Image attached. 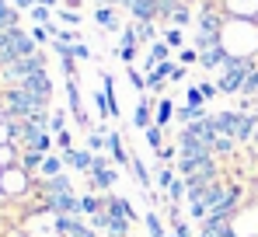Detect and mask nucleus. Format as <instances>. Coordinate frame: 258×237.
Segmentation results:
<instances>
[{
	"instance_id": "1",
	"label": "nucleus",
	"mask_w": 258,
	"mask_h": 237,
	"mask_svg": "<svg viewBox=\"0 0 258 237\" xmlns=\"http://www.w3.org/2000/svg\"><path fill=\"white\" fill-rule=\"evenodd\" d=\"M251 67H255V63H251V56H230V60L220 67V77H216L220 94H241L244 77H248V70H251Z\"/></svg>"
},
{
	"instance_id": "2",
	"label": "nucleus",
	"mask_w": 258,
	"mask_h": 237,
	"mask_svg": "<svg viewBox=\"0 0 258 237\" xmlns=\"http://www.w3.org/2000/svg\"><path fill=\"white\" fill-rule=\"evenodd\" d=\"M119 185V171L115 167H105V171H87V192H112Z\"/></svg>"
},
{
	"instance_id": "3",
	"label": "nucleus",
	"mask_w": 258,
	"mask_h": 237,
	"mask_svg": "<svg viewBox=\"0 0 258 237\" xmlns=\"http://www.w3.org/2000/svg\"><path fill=\"white\" fill-rule=\"evenodd\" d=\"M105 154L115 160V167H129V160H133V154L126 150V143H122V136H119L115 129L105 133Z\"/></svg>"
},
{
	"instance_id": "4",
	"label": "nucleus",
	"mask_w": 258,
	"mask_h": 237,
	"mask_svg": "<svg viewBox=\"0 0 258 237\" xmlns=\"http://www.w3.org/2000/svg\"><path fill=\"white\" fill-rule=\"evenodd\" d=\"M105 209H108V213H115V216H126L129 223H140V220H143V216L133 209V202H129L126 196H115V192H108V196H105Z\"/></svg>"
},
{
	"instance_id": "5",
	"label": "nucleus",
	"mask_w": 258,
	"mask_h": 237,
	"mask_svg": "<svg viewBox=\"0 0 258 237\" xmlns=\"http://www.w3.org/2000/svg\"><path fill=\"white\" fill-rule=\"evenodd\" d=\"M154 112H157V98H140L136 108H133V126H136L140 133L150 129V126H154Z\"/></svg>"
},
{
	"instance_id": "6",
	"label": "nucleus",
	"mask_w": 258,
	"mask_h": 237,
	"mask_svg": "<svg viewBox=\"0 0 258 237\" xmlns=\"http://www.w3.org/2000/svg\"><path fill=\"white\" fill-rule=\"evenodd\" d=\"M129 171H133V178H136V189H140V192H150V189H154V174L147 171V164H143V157H140V154H133Z\"/></svg>"
},
{
	"instance_id": "7",
	"label": "nucleus",
	"mask_w": 258,
	"mask_h": 237,
	"mask_svg": "<svg viewBox=\"0 0 258 237\" xmlns=\"http://www.w3.org/2000/svg\"><path fill=\"white\" fill-rule=\"evenodd\" d=\"M63 157H67V167H74V171H81V174H87V171H91V160H94V154H91V150H77V147H74V150H70V154H63Z\"/></svg>"
},
{
	"instance_id": "8",
	"label": "nucleus",
	"mask_w": 258,
	"mask_h": 237,
	"mask_svg": "<svg viewBox=\"0 0 258 237\" xmlns=\"http://www.w3.org/2000/svg\"><path fill=\"white\" fill-rule=\"evenodd\" d=\"M174 112H178V105H171V98H157V112H154V126H161V129H168L171 126Z\"/></svg>"
},
{
	"instance_id": "9",
	"label": "nucleus",
	"mask_w": 258,
	"mask_h": 237,
	"mask_svg": "<svg viewBox=\"0 0 258 237\" xmlns=\"http://www.w3.org/2000/svg\"><path fill=\"white\" fill-rule=\"evenodd\" d=\"M63 167H67L63 154H45L42 167H39V178H56V174H63Z\"/></svg>"
},
{
	"instance_id": "10",
	"label": "nucleus",
	"mask_w": 258,
	"mask_h": 237,
	"mask_svg": "<svg viewBox=\"0 0 258 237\" xmlns=\"http://www.w3.org/2000/svg\"><path fill=\"white\" fill-rule=\"evenodd\" d=\"M105 234H108V237H133V223H129L126 216L108 213V227H105Z\"/></svg>"
},
{
	"instance_id": "11",
	"label": "nucleus",
	"mask_w": 258,
	"mask_h": 237,
	"mask_svg": "<svg viewBox=\"0 0 258 237\" xmlns=\"http://www.w3.org/2000/svg\"><path fill=\"white\" fill-rule=\"evenodd\" d=\"M81 213H84V216L105 213V196H98V192H84V196H81Z\"/></svg>"
},
{
	"instance_id": "12",
	"label": "nucleus",
	"mask_w": 258,
	"mask_h": 237,
	"mask_svg": "<svg viewBox=\"0 0 258 237\" xmlns=\"http://www.w3.org/2000/svg\"><path fill=\"white\" fill-rule=\"evenodd\" d=\"M237 154V140L234 136H216L213 140V157L223 160V157H234Z\"/></svg>"
},
{
	"instance_id": "13",
	"label": "nucleus",
	"mask_w": 258,
	"mask_h": 237,
	"mask_svg": "<svg viewBox=\"0 0 258 237\" xmlns=\"http://www.w3.org/2000/svg\"><path fill=\"white\" fill-rule=\"evenodd\" d=\"M178 178V171H174V164L171 167H161L157 164V174H154V189H161L164 196H168V189H171V182Z\"/></svg>"
},
{
	"instance_id": "14",
	"label": "nucleus",
	"mask_w": 258,
	"mask_h": 237,
	"mask_svg": "<svg viewBox=\"0 0 258 237\" xmlns=\"http://www.w3.org/2000/svg\"><path fill=\"white\" fill-rule=\"evenodd\" d=\"M94 18H98V25H101V28H108V32H115V28H119V18H115V7H105V4H101V7L94 11Z\"/></svg>"
},
{
	"instance_id": "15",
	"label": "nucleus",
	"mask_w": 258,
	"mask_h": 237,
	"mask_svg": "<svg viewBox=\"0 0 258 237\" xmlns=\"http://www.w3.org/2000/svg\"><path fill=\"white\" fill-rule=\"evenodd\" d=\"M143 136H147V147L157 154V150L164 147V136H168V129H161V126H150V129H143Z\"/></svg>"
},
{
	"instance_id": "16",
	"label": "nucleus",
	"mask_w": 258,
	"mask_h": 237,
	"mask_svg": "<svg viewBox=\"0 0 258 237\" xmlns=\"http://www.w3.org/2000/svg\"><path fill=\"white\" fill-rule=\"evenodd\" d=\"M143 227H147L150 237H168V230H164V223H161L157 213H143Z\"/></svg>"
},
{
	"instance_id": "17",
	"label": "nucleus",
	"mask_w": 258,
	"mask_h": 237,
	"mask_svg": "<svg viewBox=\"0 0 258 237\" xmlns=\"http://www.w3.org/2000/svg\"><path fill=\"white\" fill-rule=\"evenodd\" d=\"M241 98H258V63L248 70L244 77V87H241Z\"/></svg>"
},
{
	"instance_id": "18",
	"label": "nucleus",
	"mask_w": 258,
	"mask_h": 237,
	"mask_svg": "<svg viewBox=\"0 0 258 237\" xmlns=\"http://www.w3.org/2000/svg\"><path fill=\"white\" fill-rule=\"evenodd\" d=\"M87 150L91 154H105V133H101V126H94L87 133Z\"/></svg>"
},
{
	"instance_id": "19",
	"label": "nucleus",
	"mask_w": 258,
	"mask_h": 237,
	"mask_svg": "<svg viewBox=\"0 0 258 237\" xmlns=\"http://www.w3.org/2000/svg\"><path fill=\"white\" fill-rule=\"evenodd\" d=\"M67 129V108H56L52 115H49V133L56 136V133H63Z\"/></svg>"
},
{
	"instance_id": "20",
	"label": "nucleus",
	"mask_w": 258,
	"mask_h": 237,
	"mask_svg": "<svg viewBox=\"0 0 258 237\" xmlns=\"http://www.w3.org/2000/svg\"><path fill=\"white\" fill-rule=\"evenodd\" d=\"M181 199H185V178L178 174L171 182V189H168V202H181Z\"/></svg>"
},
{
	"instance_id": "21",
	"label": "nucleus",
	"mask_w": 258,
	"mask_h": 237,
	"mask_svg": "<svg viewBox=\"0 0 258 237\" xmlns=\"http://www.w3.org/2000/svg\"><path fill=\"white\" fill-rule=\"evenodd\" d=\"M56 150H59V154H70V150H74V136H70V129L56 133Z\"/></svg>"
},
{
	"instance_id": "22",
	"label": "nucleus",
	"mask_w": 258,
	"mask_h": 237,
	"mask_svg": "<svg viewBox=\"0 0 258 237\" xmlns=\"http://www.w3.org/2000/svg\"><path fill=\"white\" fill-rule=\"evenodd\" d=\"M105 167H115V160L108 157V154H94V160H91V171H105Z\"/></svg>"
},
{
	"instance_id": "23",
	"label": "nucleus",
	"mask_w": 258,
	"mask_h": 237,
	"mask_svg": "<svg viewBox=\"0 0 258 237\" xmlns=\"http://www.w3.org/2000/svg\"><path fill=\"white\" fill-rule=\"evenodd\" d=\"M199 91H203V98H206V101H213L216 94H220V87H216L213 80H199Z\"/></svg>"
},
{
	"instance_id": "24",
	"label": "nucleus",
	"mask_w": 258,
	"mask_h": 237,
	"mask_svg": "<svg viewBox=\"0 0 258 237\" xmlns=\"http://www.w3.org/2000/svg\"><path fill=\"white\" fill-rule=\"evenodd\" d=\"M164 42H168L171 49H178V45H181V32H178L174 25H168V28H164Z\"/></svg>"
},
{
	"instance_id": "25",
	"label": "nucleus",
	"mask_w": 258,
	"mask_h": 237,
	"mask_svg": "<svg viewBox=\"0 0 258 237\" xmlns=\"http://www.w3.org/2000/svg\"><path fill=\"white\" fill-rule=\"evenodd\" d=\"M185 101H188V105H196V108H199V105H206V98H203V91H199V87H188Z\"/></svg>"
},
{
	"instance_id": "26",
	"label": "nucleus",
	"mask_w": 258,
	"mask_h": 237,
	"mask_svg": "<svg viewBox=\"0 0 258 237\" xmlns=\"http://www.w3.org/2000/svg\"><path fill=\"white\" fill-rule=\"evenodd\" d=\"M171 230H174L178 237H192V223H185V220H174Z\"/></svg>"
},
{
	"instance_id": "27",
	"label": "nucleus",
	"mask_w": 258,
	"mask_h": 237,
	"mask_svg": "<svg viewBox=\"0 0 258 237\" xmlns=\"http://www.w3.org/2000/svg\"><path fill=\"white\" fill-rule=\"evenodd\" d=\"M178 60H181V67H188V63H196V60H199V49H181V52H178Z\"/></svg>"
},
{
	"instance_id": "28",
	"label": "nucleus",
	"mask_w": 258,
	"mask_h": 237,
	"mask_svg": "<svg viewBox=\"0 0 258 237\" xmlns=\"http://www.w3.org/2000/svg\"><path fill=\"white\" fill-rule=\"evenodd\" d=\"M59 18H63L67 25H77V21H81V14H77V11H59Z\"/></svg>"
},
{
	"instance_id": "29",
	"label": "nucleus",
	"mask_w": 258,
	"mask_h": 237,
	"mask_svg": "<svg viewBox=\"0 0 258 237\" xmlns=\"http://www.w3.org/2000/svg\"><path fill=\"white\" fill-rule=\"evenodd\" d=\"M74 56H77V60H91V49H87V45H74Z\"/></svg>"
},
{
	"instance_id": "30",
	"label": "nucleus",
	"mask_w": 258,
	"mask_h": 237,
	"mask_svg": "<svg viewBox=\"0 0 258 237\" xmlns=\"http://www.w3.org/2000/svg\"><path fill=\"white\" fill-rule=\"evenodd\" d=\"M32 18H35V21H49V11H45V7H35Z\"/></svg>"
},
{
	"instance_id": "31",
	"label": "nucleus",
	"mask_w": 258,
	"mask_h": 237,
	"mask_svg": "<svg viewBox=\"0 0 258 237\" xmlns=\"http://www.w3.org/2000/svg\"><path fill=\"white\" fill-rule=\"evenodd\" d=\"M251 160H258V133H255V140H251Z\"/></svg>"
},
{
	"instance_id": "32",
	"label": "nucleus",
	"mask_w": 258,
	"mask_h": 237,
	"mask_svg": "<svg viewBox=\"0 0 258 237\" xmlns=\"http://www.w3.org/2000/svg\"><path fill=\"white\" fill-rule=\"evenodd\" d=\"M168 237H178V234H174V230H168Z\"/></svg>"
},
{
	"instance_id": "33",
	"label": "nucleus",
	"mask_w": 258,
	"mask_h": 237,
	"mask_svg": "<svg viewBox=\"0 0 258 237\" xmlns=\"http://www.w3.org/2000/svg\"><path fill=\"white\" fill-rule=\"evenodd\" d=\"M255 237H258V234H255Z\"/></svg>"
}]
</instances>
